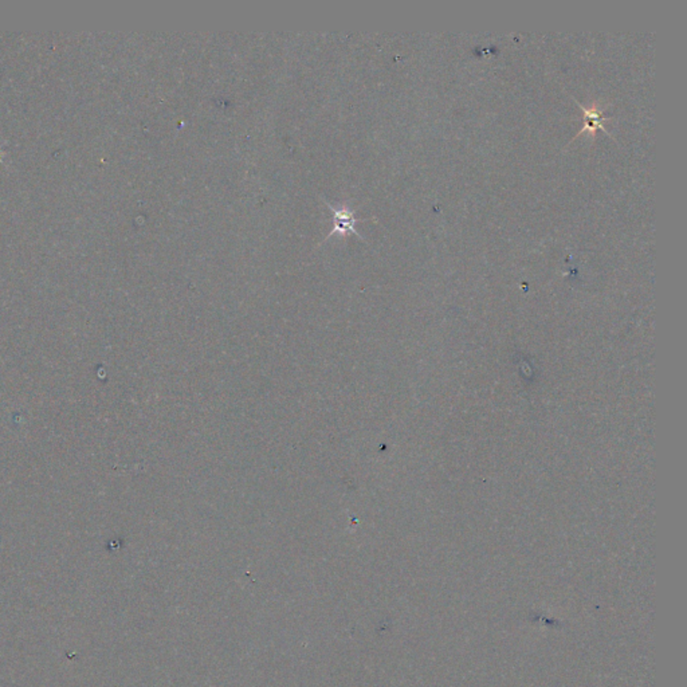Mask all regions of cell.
Instances as JSON below:
<instances>
[{
	"label": "cell",
	"instance_id": "cell-1",
	"mask_svg": "<svg viewBox=\"0 0 687 687\" xmlns=\"http://www.w3.org/2000/svg\"><path fill=\"white\" fill-rule=\"evenodd\" d=\"M327 207L333 211V226L334 229L333 231L329 234L327 238H330L334 232H340V234H345V232H355L359 238V232L356 231V222H357V218L355 216V213L349 208V207H333L330 206L329 203L327 204Z\"/></svg>",
	"mask_w": 687,
	"mask_h": 687
},
{
	"label": "cell",
	"instance_id": "cell-2",
	"mask_svg": "<svg viewBox=\"0 0 687 687\" xmlns=\"http://www.w3.org/2000/svg\"><path fill=\"white\" fill-rule=\"evenodd\" d=\"M574 101H576V99H574ZM576 104L579 105V108H580V109L584 112V115H586V118H584V120H586V124H584L583 129H580L579 134H583L584 132H588V133L592 134V137H596V133H597V131H600V129L606 132V133H608L606 128H604V125H603V122H604V121L609 120V118H607V117H603V111H604V109H600V108H599L596 104H592L589 108L583 106V105H581L580 102H577V101H576ZM608 136H611V134H608ZM611 137H612V136H611Z\"/></svg>",
	"mask_w": 687,
	"mask_h": 687
}]
</instances>
